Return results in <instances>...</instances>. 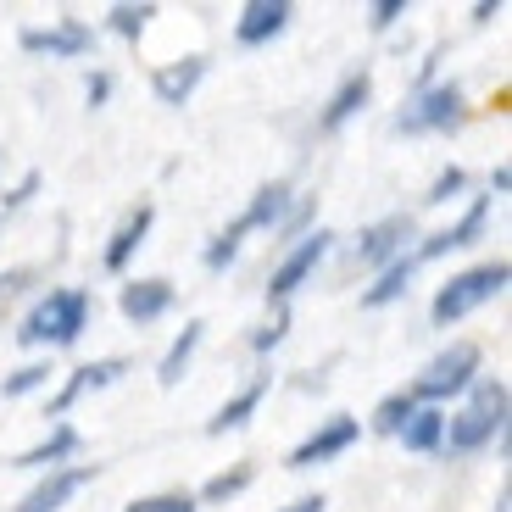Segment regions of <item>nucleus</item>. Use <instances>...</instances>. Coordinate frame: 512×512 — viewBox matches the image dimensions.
Instances as JSON below:
<instances>
[{
    "mask_svg": "<svg viewBox=\"0 0 512 512\" xmlns=\"http://www.w3.org/2000/svg\"><path fill=\"white\" fill-rule=\"evenodd\" d=\"M507 412H512L507 379L479 373L474 390L462 396V407L446 418V440H440V451H446V457H474V451L507 440Z\"/></svg>",
    "mask_w": 512,
    "mask_h": 512,
    "instance_id": "nucleus-1",
    "label": "nucleus"
},
{
    "mask_svg": "<svg viewBox=\"0 0 512 512\" xmlns=\"http://www.w3.org/2000/svg\"><path fill=\"white\" fill-rule=\"evenodd\" d=\"M90 312H95V295L84 284H56L23 312V329L17 340L34 351H73L90 329Z\"/></svg>",
    "mask_w": 512,
    "mask_h": 512,
    "instance_id": "nucleus-2",
    "label": "nucleus"
},
{
    "mask_svg": "<svg viewBox=\"0 0 512 512\" xmlns=\"http://www.w3.org/2000/svg\"><path fill=\"white\" fill-rule=\"evenodd\" d=\"M507 279H512L507 256H490V262H479V268H468V273H451V279L435 290V301H429L435 329H451V323H462L468 312L490 307V301L507 290Z\"/></svg>",
    "mask_w": 512,
    "mask_h": 512,
    "instance_id": "nucleus-3",
    "label": "nucleus"
},
{
    "mask_svg": "<svg viewBox=\"0 0 512 512\" xmlns=\"http://www.w3.org/2000/svg\"><path fill=\"white\" fill-rule=\"evenodd\" d=\"M479 368H485V357H479L474 340H451V346L407 384V396L418 401V407H440V412H446L451 396H468V390H474Z\"/></svg>",
    "mask_w": 512,
    "mask_h": 512,
    "instance_id": "nucleus-4",
    "label": "nucleus"
},
{
    "mask_svg": "<svg viewBox=\"0 0 512 512\" xmlns=\"http://www.w3.org/2000/svg\"><path fill=\"white\" fill-rule=\"evenodd\" d=\"M462 123V84L457 78H435L429 90H412L396 117V134H451Z\"/></svg>",
    "mask_w": 512,
    "mask_h": 512,
    "instance_id": "nucleus-5",
    "label": "nucleus"
},
{
    "mask_svg": "<svg viewBox=\"0 0 512 512\" xmlns=\"http://www.w3.org/2000/svg\"><path fill=\"white\" fill-rule=\"evenodd\" d=\"M329 251H334V234L329 229H312V234H301L295 245H284V256L273 262V273H268V301H273V312L279 307H290V295L301 290V284L312 279V273L329 262Z\"/></svg>",
    "mask_w": 512,
    "mask_h": 512,
    "instance_id": "nucleus-6",
    "label": "nucleus"
},
{
    "mask_svg": "<svg viewBox=\"0 0 512 512\" xmlns=\"http://www.w3.org/2000/svg\"><path fill=\"white\" fill-rule=\"evenodd\" d=\"M418 240V223H412V212H390V218L368 223V229L357 234V245H351V256H357L362 268H390V262H401L407 256V245Z\"/></svg>",
    "mask_w": 512,
    "mask_h": 512,
    "instance_id": "nucleus-7",
    "label": "nucleus"
},
{
    "mask_svg": "<svg viewBox=\"0 0 512 512\" xmlns=\"http://www.w3.org/2000/svg\"><path fill=\"white\" fill-rule=\"evenodd\" d=\"M485 223H490V195H474L468 201V212H462L457 223H446V229H435V234H423L418 245H412V262H440V256H451V251H468V245L485 234Z\"/></svg>",
    "mask_w": 512,
    "mask_h": 512,
    "instance_id": "nucleus-8",
    "label": "nucleus"
},
{
    "mask_svg": "<svg viewBox=\"0 0 512 512\" xmlns=\"http://www.w3.org/2000/svg\"><path fill=\"white\" fill-rule=\"evenodd\" d=\"M28 56H51V62H78L95 51V28L84 17H56L51 28H23Z\"/></svg>",
    "mask_w": 512,
    "mask_h": 512,
    "instance_id": "nucleus-9",
    "label": "nucleus"
},
{
    "mask_svg": "<svg viewBox=\"0 0 512 512\" xmlns=\"http://www.w3.org/2000/svg\"><path fill=\"white\" fill-rule=\"evenodd\" d=\"M357 440H362V423L351 418V412H334V418H323L318 429H312V435L290 451V468H318V462L346 457Z\"/></svg>",
    "mask_w": 512,
    "mask_h": 512,
    "instance_id": "nucleus-10",
    "label": "nucleus"
},
{
    "mask_svg": "<svg viewBox=\"0 0 512 512\" xmlns=\"http://www.w3.org/2000/svg\"><path fill=\"white\" fill-rule=\"evenodd\" d=\"M128 373V357H101V362H84V368L67 373V384L51 396V407H45V418L51 423H67V412L78 407L84 396H95V390H106V384H117Z\"/></svg>",
    "mask_w": 512,
    "mask_h": 512,
    "instance_id": "nucleus-11",
    "label": "nucleus"
},
{
    "mask_svg": "<svg viewBox=\"0 0 512 512\" xmlns=\"http://www.w3.org/2000/svg\"><path fill=\"white\" fill-rule=\"evenodd\" d=\"M95 479H101V468H95V462H67V468H56V474L39 479V485L28 490L12 512H62L67 501H73L84 485H95Z\"/></svg>",
    "mask_w": 512,
    "mask_h": 512,
    "instance_id": "nucleus-12",
    "label": "nucleus"
},
{
    "mask_svg": "<svg viewBox=\"0 0 512 512\" xmlns=\"http://www.w3.org/2000/svg\"><path fill=\"white\" fill-rule=\"evenodd\" d=\"M290 23H295V6H290V0H251V6L234 17V45H245V51H262V45H273V39H279Z\"/></svg>",
    "mask_w": 512,
    "mask_h": 512,
    "instance_id": "nucleus-13",
    "label": "nucleus"
},
{
    "mask_svg": "<svg viewBox=\"0 0 512 512\" xmlns=\"http://www.w3.org/2000/svg\"><path fill=\"white\" fill-rule=\"evenodd\" d=\"M151 223H156V206H151V201L128 206V212H123V223L112 229V240H106V251H101V268H106V273H128V262H134V251L145 245Z\"/></svg>",
    "mask_w": 512,
    "mask_h": 512,
    "instance_id": "nucleus-14",
    "label": "nucleus"
},
{
    "mask_svg": "<svg viewBox=\"0 0 512 512\" xmlns=\"http://www.w3.org/2000/svg\"><path fill=\"white\" fill-rule=\"evenodd\" d=\"M173 301H179V295H173V284H167V279H128L123 295H117L123 318L140 323V329H145V323H156V318H167Z\"/></svg>",
    "mask_w": 512,
    "mask_h": 512,
    "instance_id": "nucleus-15",
    "label": "nucleus"
},
{
    "mask_svg": "<svg viewBox=\"0 0 512 512\" xmlns=\"http://www.w3.org/2000/svg\"><path fill=\"white\" fill-rule=\"evenodd\" d=\"M290 206H295V190L284 179H273V184H262V190L251 195V206H245L234 223H240L245 234H279V223L290 218Z\"/></svg>",
    "mask_w": 512,
    "mask_h": 512,
    "instance_id": "nucleus-16",
    "label": "nucleus"
},
{
    "mask_svg": "<svg viewBox=\"0 0 512 512\" xmlns=\"http://www.w3.org/2000/svg\"><path fill=\"white\" fill-rule=\"evenodd\" d=\"M368 95H373V73H368V67L346 73V78H340V90L329 95V106L318 112V134H340V128H346L351 117L368 106Z\"/></svg>",
    "mask_w": 512,
    "mask_h": 512,
    "instance_id": "nucleus-17",
    "label": "nucleus"
},
{
    "mask_svg": "<svg viewBox=\"0 0 512 512\" xmlns=\"http://www.w3.org/2000/svg\"><path fill=\"white\" fill-rule=\"evenodd\" d=\"M206 78V56H179V62H162L151 73V95L162 106H184Z\"/></svg>",
    "mask_w": 512,
    "mask_h": 512,
    "instance_id": "nucleus-18",
    "label": "nucleus"
},
{
    "mask_svg": "<svg viewBox=\"0 0 512 512\" xmlns=\"http://www.w3.org/2000/svg\"><path fill=\"white\" fill-rule=\"evenodd\" d=\"M268 390H273V373H256L251 384H240L229 401L218 407V418L206 423V435H229V429H245V423L256 418V407L268 401Z\"/></svg>",
    "mask_w": 512,
    "mask_h": 512,
    "instance_id": "nucleus-19",
    "label": "nucleus"
},
{
    "mask_svg": "<svg viewBox=\"0 0 512 512\" xmlns=\"http://www.w3.org/2000/svg\"><path fill=\"white\" fill-rule=\"evenodd\" d=\"M78 451V429L73 423H51V435L39 440V446L17 451L12 468H34V474H56V468H67V457Z\"/></svg>",
    "mask_w": 512,
    "mask_h": 512,
    "instance_id": "nucleus-20",
    "label": "nucleus"
},
{
    "mask_svg": "<svg viewBox=\"0 0 512 512\" xmlns=\"http://www.w3.org/2000/svg\"><path fill=\"white\" fill-rule=\"evenodd\" d=\"M412 279H418V262H412V251L401 256V262H390V268H379V279L362 290V307L379 312V307H396L401 295L412 290Z\"/></svg>",
    "mask_w": 512,
    "mask_h": 512,
    "instance_id": "nucleus-21",
    "label": "nucleus"
},
{
    "mask_svg": "<svg viewBox=\"0 0 512 512\" xmlns=\"http://www.w3.org/2000/svg\"><path fill=\"white\" fill-rule=\"evenodd\" d=\"M396 440L407 451H418V457H435L440 440H446V412L440 407H412V418L396 429Z\"/></svg>",
    "mask_w": 512,
    "mask_h": 512,
    "instance_id": "nucleus-22",
    "label": "nucleus"
},
{
    "mask_svg": "<svg viewBox=\"0 0 512 512\" xmlns=\"http://www.w3.org/2000/svg\"><path fill=\"white\" fill-rule=\"evenodd\" d=\"M201 340H206V323L195 318V323H184V334L173 340V346H167L162 368H156V379H162L167 390H173V384H179L184 373H190V362H195V351H201Z\"/></svg>",
    "mask_w": 512,
    "mask_h": 512,
    "instance_id": "nucleus-23",
    "label": "nucleus"
},
{
    "mask_svg": "<svg viewBox=\"0 0 512 512\" xmlns=\"http://www.w3.org/2000/svg\"><path fill=\"white\" fill-rule=\"evenodd\" d=\"M251 479H256V468H251V462H234L229 474L206 479V485H201V501H206V507H223V501H234L240 490H251Z\"/></svg>",
    "mask_w": 512,
    "mask_h": 512,
    "instance_id": "nucleus-24",
    "label": "nucleus"
},
{
    "mask_svg": "<svg viewBox=\"0 0 512 512\" xmlns=\"http://www.w3.org/2000/svg\"><path fill=\"white\" fill-rule=\"evenodd\" d=\"M151 23H156V6H151V0H145V6L123 0V6H112V12H106V28H112L117 39H140Z\"/></svg>",
    "mask_w": 512,
    "mask_h": 512,
    "instance_id": "nucleus-25",
    "label": "nucleus"
},
{
    "mask_svg": "<svg viewBox=\"0 0 512 512\" xmlns=\"http://www.w3.org/2000/svg\"><path fill=\"white\" fill-rule=\"evenodd\" d=\"M51 357L45 362H23V368L17 373H6V384H0V396L6 401H23V396H34V390H45V384H51Z\"/></svg>",
    "mask_w": 512,
    "mask_h": 512,
    "instance_id": "nucleus-26",
    "label": "nucleus"
},
{
    "mask_svg": "<svg viewBox=\"0 0 512 512\" xmlns=\"http://www.w3.org/2000/svg\"><path fill=\"white\" fill-rule=\"evenodd\" d=\"M412 407H418V401H412L407 390H390V396H384L379 407H373V429H379V435H396L401 423L412 418Z\"/></svg>",
    "mask_w": 512,
    "mask_h": 512,
    "instance_id": "nucleus-27",
    "label": "nucleus"
},
{
    "mask_svg": "<svg viewBox=\"0 0 512 512\" xmlns=\"http://www.w3.org/2000/svg\"><path fill=\"white\" fill-rule=\"evenodd\" d=\"M240 240H245V229H240V223H229V229H223L218 240L206 245L201 262H206L212 273H229V268H234V256H240Z\"/></svg>",
    "mask_w": 512,
    "mask_h": 512,
    "instance_id": "nucleus-28",
    "label": "nucleus"
},
{
    "mask_svg": "<svg viewBox=\"0 0 512 512\" xmlns=\"http://www.w3.org/2000/svg\"><path fill=\"white\" fill-rule=\"evenodd\" d=\"M462 190H468V173H462V167L451 162V167H440V173H435V184H429L423 206H446V201H457Z\"/></svg>",
    "mask_w": 512,
    "mask_h": 512,
    "instance_id": "nucleus-29",
    "label": "nucleus"
},
{
    "mask_svg": "<svg viewBox=\"0 0 512 512\" xmlns=\"http://www.w3.org/2000/svg\"><path fill=\"white\" fill-rule=\"evenodd\" d=\"M312 218H318V201H312V195H295L290 218L279 223V240H284V245H295L301 234H312Z\"/></svg>",
    "mask_w": 512,
    "mask_h": 512,
    "instance_id": "nucleus-30",
    "label": "nucleus"
},
{
    "mask_svg": "<svg viewBox=\"0 0 512 512\" xmlns=\"http://www.w3.org/2000/svg\"><path fill=\"white\" fill-rule=\"evenodd\" d=\"M284 334H290V307H279L262 329H251V351H256V357H268V351L284 346Z\"/></svg>",
    "mask_w": 512,
    "mask_h": 512,
    "instance_id": "nucleus-31",
    "label": "nucleus"
},
{
    "mask_svg": "<svg viewBox=\"0 0 512 512\" xmlns=\"http://www.w3.org/2000/svg\"><path fill=\"white\" fill-rule=\"evenodd\" d=\"M201 501L184 496V490H162V496H140V501H128L123 512H195Z\"/></svg>",
    "mask_w": 512,
    "mask_h": 512,
    "instance_id": "nucleus-32",
    "label": "nucleus"
},
{
    "mask_svg": "<svg viewBox=\"0 0 512 512\" xmlns=\"http://www.w3.org/2000/svg\"><path fill=\"white\" fill-rule=\"evenodd\" d=\"M34 195H39V173H23V179L12 184V190L0 195V218H12V212H23V206L34 201Z\"/></svg>",
    "mask_w": 512,
    "mask_h": 512,
    "instance_id": "nucleus-33",
    "label": "nucleus"
},
{
    "mask_svg": "<svg viewBox=\"0 0 512 512\" xmlns=\"http://www.w3.org/2000/svg\"><path fill=\"white\" fill-rule=\"evenodd\" d=\"M401 17H407V0H379V6H368V28H373V34H390Z\"/></svg>",
    "mask_w": 512,
    "mask_h": 512,
    "instance_id": "nucleus-34",
    "label": "nucleus"
},
{
    "mask_svg": "<svg viewBox=\"0 0 512 512\" xmlns=\"http://www.w3.org/2000/svg\"><path fill=\"white\" fill-rule=\"evenodd\" d=\"M84 101L90 106L112 101V73H106V67H90V73H84Z\"/></svg>",
    "mask_w": 512,
    "mask_h": 512,
    "instance_id": "nucleus-35",
    "label": "nucleus"
},
{
    "mask_svg": "<svg viewBox=\"0 0 512 512\" xmlns=\"http://www.w3.org/2000/svg\"><path fill=\"white\" fill-rule=\"evenodd\" d=\"M28 284H34V268H12V273H0V301H12V295H23Z\"/></svg>",
    "mask_w": 512,
    "mask_h": 512,
    "instance_id": "nucleus-36",
    "label": "nucleus"
},
{
    "mask_svg": "<svg viewBox=\"0 0 512 512\" xmlns=\"http://www.w3.org/2000/svg\"><path fill=\"white\" fill-rule=\"evenodd\" d=\"M512 190V173H507V162H496L490 167V195H507Z\"/></svg>",
    "mask_w": 512,
    "mask_h": 512,
    "instance_id": "nucleus-37",
    "label": "nucleus"
},
{
    "mask_svg": "<svg viewBox=\"0 0 512 512\" xmlns=\"http://www.w3.org/2000/svg\"><path fill=\"white\" fill-rule=\"evenodd\" d=\"M323 507H329L323 496H301V501H290V507H279V512H323Z\"/></svg>",
    "mask_w": 512,
    "mask_h": 512,
    "instance_id": "nucleus-38",
    "label": "nucleus"
}]
</instances>
